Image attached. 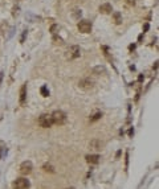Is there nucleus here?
Listing matches in <instances>:
<instances>
[{
    "label": "nucleus",
    "mask_w": 159,
    "mask_h": 189,
    "mask_svg": "<svg viewBox=\"0 0 159 189\" xmlns=\"http://www.w3.org/2000/svg\"><path fill=\"white\" fill-rule=\"evenodd\" d=\"M50 116H52V122L54 124L61 126V124L66 123V114L64 111H61V110H56V111H53V114L50 115Z\"/></svg>",
    "instance_id": "1"
},
{
    "label": "nucleus",
    "mask_w": 159,
    "mask_h": 189,
    "mask_svg": "<svg viewBox=\"0 0 159 189\" xmlns=\"http://www.w3.org/2000/svg\"><path fill=\"white\" fill-rule=\"evenodd\" d=\"M80 54H81V50H80V47H77V45H73L66 50V58L68 60H76L80 57Z\"/></svg>",
    "instance_id": "2"
},
{
    "label": "nucleus",
    "mask_w": 159,
    "mask_h": 189,
    "mask_svg": "<svg viewBox=\"0 0 159 189\" xmlns=\"http://www.w3.org/2000/svg\"><path fill=\"white\" fill-rule=\"evenodd\" d=\"M39 124H40V127H43V128L52 127V124H53L52 116H50V115H48V114H43L40 118H39Z\"/></svg>",
    "instance_id": "3"
},
{
    "label": "nucleus",
    "mask_w": 159,
    "mask_h": 189,
    "mask_svg": "<svg viewBox=\"0 0 159 189\" xmlns=\"http://www.w3.org/2000/svg\"><path fill=\"white\" fill-rule=\"evenodd\" d=\"M13 189H28L31 186V183H29V180L27 179H17L16 181H13L12 184Z\"/></svg>",
    "instance_id": "4"
},
{
    "label": "nucleus",
    "mask_w": 159,
    "mask_h": 189,
    "mask_svg": "<svg viewBox=\"0 0 159 189\" xmlns=\"http://www.w3.org/2000/svg\"><path fill=\"white\" fill-rule=\"evenodd\" d=\"M78 31L81 33H90L92 31V23L87 21V20H82V21L78 23Z\"/></svg>",
    "instance_id": "5"
},
{
    "label": "nucleus",
    "mask_w": 159,
    "mask_h": 189,
    "mask_svg": "<svg viewBox=\"0 0 159 189\" xmlns=\"http://www.w3.org/2000/svg\"><path fill=\"white\" fill-rule=\"evenodd\" d=\"M32 168H33V165H32L31 161H23L21 165H20V173L29 175L32 172Z\"/></svg>",
    "instance_id": "6"
},
{
    "label": "nucleus",
    "mask_w": 159,
    "mask_h": 189,
    "mask_svg": "<svg viewBox=\"0 0 159 189\" xmlns=\"http://www.w3.org/2000/svg\"><path fill=\"white\" fill-rule=\"evenodd\" d=\"M78 85H80V87L84 89V90H90V89H93L94 82L92 79H89V78H84V79L80 81V84Z\"/></svg>",
    "instance_id": "7"
},
{
    "label": "nucleus",
    "mask_w": 159,
    "mask_h": 189,
    "mask_svg": "<svg viewBox=\"0 0 159 189\" xmlns=\"http://www.w3.org/2000/svg\"><path fill=\"white\" fill-rule=\"evenodd\" d=\"M112 11H113L112 4H109V3H105V4H102V5H100V12L101 13L109 15V13H112Z\"/></svg>",
    "instance_id": "8"
},
{
    "label": "nucleus",
    "mask_w": 159,
    "mask_h": 189,
    "mask_svg": "<svg viewBox=\"0 0 159 189\" xmlns=\"http://www.w3.org/2000/svg\"><path fill=\"white\" fill-rule=\"evenodd\" d=\"M100 156L98 155H87L86 156V161L89 163V164H97L98 161H100Z\"/></svg>",
    "instance_id": "9"
},
{
    "label": "nucleus",
    "mask_w": 159,
    "mask_h": 189,
    "mask_svg": "<svg viewBox=\"0 0 159 189\" xmlns=\"http://www.w3.org/2000/svg\"><path fill=\"white\" fill-rule=\"evenodd\" d=\"M25 97H27V85H23L21 89H20V103L21 105H24Z\"/></svg>",
    "instance_id": "10"
},
{
    "label": "nucleus",
    "mask_w": 159,
    "mask_h": 189,
    "mask_svg": "<svg viewBox=\"0 0 159 189\" xmlns=\"http://www.w3.org/2000/svg\"><path fill=\"white\" fill-rule=\"evenodd\" d=\"M101 118H102V112L97 111L90 116V122H96V121H98V119H101Z\"/></svg>",
    "instance_id": "11"
},
{
    "label": "nucleus",
    "mask_w": 159,
    "mask_h": 189,
    "mask_svg": "<svg viewBox=\"0 0 159 189\" xmlns=\"http://www.w3.org/2000/svg\"><path fill=\"white\" fill-rule=\"evenodd\" d=\"M113 17H114V21H116V24H121L122 23V16L119 12H114L113 13Z\"/></svg>",
    "instance_id": "12"
},
{
    "label": "nucleus",
    "mask_w": 159,
    "mask_h": 189,
    "mask_svg": "<svg viewBox=\"0 0 159 189\" xmlns=\"http://www.w3.org/2000/svg\"><path fill=\"white\" fill-rule=\"evenodd\" d=\"M50 33H52L53 36H56V34L59 33V25H57V24H53L52 27H50Z\"/></svg>",
    "instance_id": "13"
},
{
    "label": "nucleus",
    "mask_w": 159,
    "mask_h": 189,
    "mask_svg": "<svg viewBox=\"0 0 159 189\" xmlns=\"http://www.w3.org/2000/svg\"><path fill=\"white\" fill-rule=\"evenodd\" d=\"M43 168H44V171H45V172H50V173H53V172H54V168H53L50 164H44Z\"/></svg>",
    "instance_id": "14"
},
{
    "label": "nucleus",
    "mask_w": 159,
    "mask_h": 189,
    "mask_svg": "<svg viewBox=\"0 0 159 189\" xmlns=\"http://www.w3.org/2000/svg\"><path fill=\"white\" fill-rule=\"evenodd\" d=\"M73 17L74 19H80L81 17V10H73Z\"/></svg>",
    "instance_id": "15"
},
{
    "label": "nucleus",
    "mask_w": 159,
    "mask_h": 189,
    "mask_svg": "<svg viewBox=\"0 0 159 189\" xmlns=\"http://www.w3.org/2000/svg\"><path fill=\"white\" fill-rule=\"evenodd\" d=\"M40 91H41V95H43V97H48V95H49V91H48L47 86H43Z\"/></svg>",
    "instance_id": "16"
},
{
    "label": "nucleus",
    "mask_w": 159,
    "mask_h": 189,
    "mask_svg": "<svg viewBox=\"0 0 159 189\" xmlns=\"http://www.w3.org/2000/svg\"><path fill=\"white\" fill-rule=\"evenodd\" d=\"M4 149H6V144H4V142H0V158H1V155H3Z\"/></svg>",
    "instance_id": "17"
},
{
    "label": "nucleus",
    "mask_w": 159,
    "mask_h": 189,
    "mask_svg": "<svg viewBox=\"0 0 159 189\" xmlns=\"http://www.w3.org/2000/svg\"><path fill=\"white\" fill-rule=\"evenodd\" d=\"M27 33H28V31H27V29H25V31H23V34H21V37H20V42H24V41H25Z\"/></svg>",
    "instance_id": "18"
},
{
    "label": "nucleus",
    "mask_w": 159,
    "mask_h": 189,
    "mask_svg": "<svg viewBox=\"0 0 159 189\" xmlns=\"http://www.w3.org/2000/svg\"><path fill=\"white\" fill-rule=\"evenodd\" d=\"M126 3H127L129 5H135V0H126Z\"/></svg>",
    "instance_id": "19"
},
{
    "label": "nucleus",
    "mask_w": 159,
    "mask_h": 189,
    "mask_svg": "<svg viewBox=\"0 0 159 189\" xmlns=\"http://www.w3.org/2000/svg\"><path fill=\"white\" fill-rule=\"evenodd\" d=\"M13 11H15V12H13V16H16L17 13H19V7H15V8H13Z\"/></svg>",
    "instance_id": "20"
},
{
    "label": "nucleus",
    "mask_w": 159,
    "mask_h": 189,
    "mask_svg": "<svg viewBox=\"0 0 159 189\" xmlns=\"http://www.w3.org/2000/svg\"><path fill=\"white\" fill-rule=\"evenodd\" d=\"M1 79H3V73L0 71V84H1Z\"/></svg>",
    "instance_id": "21"
},
{
    "label": "nucleus",
    "mask_w": 159,
    "mask_h": 189,
    "mask_svg": "<svg viewBox=\"0 0 159 189\" xmlns=\"http://www.w3.org/2000/svg\"><path fill=\"white\" fill-rule=\"evenodd\" d=\"M66 189H74V188H66Z\"/></svg>",
    "instance_id": "22"
}]
</instances>
